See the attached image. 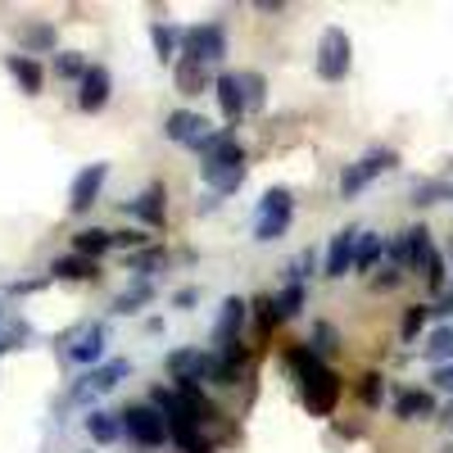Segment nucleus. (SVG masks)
<instances>
[{
    "instance_id": "1",
    "label": "nucleus",
    "mask_w": 453,
    "mask_h": 453,
    "mask_svg": "<svg viewBox=\"0 0 453 453\" xmlns=\"http://www.w3.org/2000/svg\"><path fill=\"white\" fill-rule=\"evenodd\" d=\"M196 155H204V164H200V177H204V186L213 196H236L241 191V181H245V145L236 141V127H222V132H213Z\"/></svg>"
},
{
    "instance_id": "2",
    "label": "nucleus",
    "mask_w": 453,
    "mask_h": 453,
    "mask_svg": "<svg viewBox=\"0 0 453 453\" xmlns=\"http://www.w3.org/2000/svg\"><path fill=\"white\" fill-rule=\"evenodd\" d=\"M290 372L299 376V390H304V408L313 412V418H331L335 412V403H340V395H345V381L309 349V345H295L290 349Z\"/></svg>"
},
{
    "instance_id": "3",
    "label": "nucleus",
    "mask_w": 453,
    "mask_h": 453,
    "mask_svg": "<svg viewBox=\"0 0 453 453\" xmlns=\"http://www.w3.org/2000/svg\"><path fill=\"white\" fill-rule=\"evenodd\" d=\"M119 422H123V435H127L132 444H141V449H159L164 440H173V435H168V418H164L155 403H132V408H123Z\"/></svg>"
},
{
    "instance_id": "4",
    "label": "nucleus",
    "mask_w": 453,
    "mask_h": 453,
    "mask_svg": "<svg viewBox=\"0 0 453 453\" xmlns=\"http://www.w3.org/2000/svg\"><path fill=\"white\" fill-rule=\"evenodd\" d=\"M290 218H295V196L286 186H273L268 196L258 200V222H254V241H281L290 232Z\"/></svg>"
},
{
    "instance_id": "5",
    "label": "nucleus",
    "mask_w": 453,
    "mask_h": 453,
    "mask_svg": "<svg viewBox=\"0 0 453 453\" xmlns=\"http://www.w3.org/2000/svg\"><path fill=\"white\" fill-rule=\"evenodd\" d=\"M354 68V42L345 27H326L318 42V78L322 82H345Z\"/></svg>"
},
{
    "instance_id": "6",
    "label": "nucleus",
    "mask_w": 453,
    "mask_h": 453,
    "mask_svg": "<svg viewBox=\"0 0 453 453\" xmlns=\"http://www.w3.org/2000/svg\"><path fill=\"white\" fill-rule=\"evenodd\" d=\"M395 164H399L395 150H381V145L367 150V155H363L358 164H345V173H340V196H345V200H349V196H358L367 181H376L381 173H390Z\"/></svg>"
},
{
    "instance_id": "7",
    "label": "nucleus",
    "mask_w": 453,
    "mask_h": 453,
    "mask_svg": "<svg viewBox=\"0 0 453 453\" xmlns=\"http://www.w3.org/2000/svg\"><path fill=\"white\" fill-rule=\"evenodd\" d=\"M168 376H173V390H200V381L213 376V354L204 349H173L164 358Z\"/></svg>"
},
{
    "instance_id": "8",
    "label": "nucleus",
    "mask_w": 453,
    "mask_h": 453,
    "mask_svg": "<svg viewBox=\"0 0 453 453\" xmlns=\"http://www.w3.org/2000/svg\"><path fill=\"white\" fill-rule=\"evenodd\" d=\"M181 55H191L200 64H222L226 55V27L222 23H200V27H186L181 32Z\"/></svg>"
},
{
    "instance_id": "9",
    "label": "nucleus",
    "mask_w": 453,
    "mask_h": 453,
    "mask_svg": "<svg viewBox=\"0 0 453 453\" xmlns=\"http://www.w3.org/2000/svg\"><path fill=\"white\" fill-rule=\"evenodd\" d=\"M358 226H345V232H335L331 245H326V263H322V277H345L354 268V258H358Z\"/></svg>"
},
{
    "instance_id": "10",
    "label": "nucleus",
    "mask_w": 453,
    "mask_h": 453,
    "mask_svg": "<svg viewBox=\"0 0 453 453\" xmlns=\"http://www.w3.org/2000/svg\"><path fill=\"white\" fill-rule=\"evenodd\" d=\"M164 136H168V141H177V145L200 150L213 132H209V123L200 119V113H191V109H173L168 119H164Z\"/></svg>"
},
{
    "instance_id": "11",
    "label": "nucleus",
    "mask_w": 453,
    "mask_h": 453,
    "mask_svg": "<svg viewBox=\"0 0 453 453\" xmlns=\"http://www.w3.org/2000/svg\"><path fill=\"white\" fill-rule=\"evenodd\" d=\"M104 177H109V164H91V168H82L78 177H73V186H68V209H73V213H87V209L100 200Z\"/></svg>"
},
{
    "instance_id": "12",
    "label": "nucleus",
    "mask_w": 453,
    "mask_h": 453,
    "mask_svg": "<svg viewBox=\"0 0 453 453\" xmlns=\"http://www.w3.org/2000/svg\"><path fill=\"white\" fill-rule=\"evenodd\" d=\"M245 313H250V304H245V299H226V304H222V318H218V326H213V354H222V349H236L241 345V326H245Z\"/></svg>"
},
{
    "instance_id": "13",
    "label": "nucleus",
    "mask_w": 453,
    "mask_h": 453,
    "mask_svg": "<svg viewBox=\"0 0 453 453\" xmlns=\"http://www.w3.org/2000/svg\"><path fill=\"white\" fill-rule=\"evenodd\" d=\"M213 91H218V104H222V119L236 127V123L245 119V109H250V96H245L241 73H222V78H213Z\"/></svg>"
},
{
    "instance_id": "14",
    "label": "nucleus",
    "mask_w": 453,
    "mask_h": 453,
    "mask_svg": "<svg viewBox=\"0 0 453 453\" xmlns=\"http://www.w3.org/2000/svg\"><path fill=\"white\" fill-rule=\"evenodd\" d=\"M109 91H113L109 68H104V64H91V73L78 82V109H82V113H100V109L109 104Z\"/></svg>"
},
{
    "instance_id": "15",
    "label": "nucleus",
    "mask_w": 453,
    "mask_h": 453,
    "mask_svg": "<svg viewBox=\"0 0 453 453\" xmlns=\"http://www.w3.org/2000/svg\"><path fill=\"white\" fill-rule=\"evenodd\" d=\"M123 209H127L132 218H141L145 226H164V218H168V191L155 181V186H145L136 200H127Z\"/></svg>"
},
{
    "instance_id": "16",
    "label": "nucleus",
    "mask_w": 453,
    "mask_h": 453,
    "mask_svg": "<svg viewBox=\"0 0 453 453\" xmlns=\"http://www.w3.org/2000/svg\"><path fill=\"white\" fill-rule=\"evenodd\" d=\"M127 372H132V363H127V358H113V363H104V367H91V372L82 376V386L73 390V399H87V395H104V390H113V386H119Z\"/></svg>"
},
{
    "instance_id": "17",
    "label": "nucleus",
    "mask_w": 453,
    "mask_h": 453,
    "mask_svg": "<svg viewBox=\"0 0 453 453\" xmlns=\"http://www.w3.org/2000/svg\"><path fill=\"white\" fill-rule=\"evenodd\" d=\"M5 68L14 73V82L27 91V96H42V87H46V68L36 64L32 55H23V50H14V55H5Z\"/></svg>"
},
{
    "instance_id": "18",
    "label": "nucleus",
    "mask_w": 453,
    "mask_h": 453,
    "mask_svg": "<svg viewBox=\"0 0 453 453\" xmlns=\"http://www.w3.org/2000/svg\"><path fill=\"white\" fill-rule=\"evenodd\" d=\"M173 82H177L181 96H200V91L209 87V64H200V59H191V55H181L177 68H173Z\"/></svg>"
},
{
    "instance_id": "19",
    "label": "nucleus",
    "mask_w": 453,
    "mask_h": 453,
    "mask_svg": "<svg viewBox=\"0 0 453 453\" xmlns=\"http://www.w3.org/2000/svg\"><path fill=\"white\" fill-rule=\"evenodd\" d=\"M50 273H55L59 281H96V277H100V263L87 258V254H64V258L50 263Z\"/></svg>"
},
{
    "instance_id": "20",
    "label": "nucleus",
    "mask_w": 453,
    "mask_h": 453,
    "mask_svg": "<svg viewBox=\"0 0 453 453\" xmlns=\"http://www.w3.org/2000/svg\"><path fill=\"white\" fill-rule=\"evenodd\" d=\"M68 358H73V363H82V367H96V363L104 358V326H100V322L87 326V331L78 335V345L68 349Z\"/></svg>"
},
{
    "instance_id": "21",
    "label": "nucleus",
    "mask_w": 453,
    "mask_h": 453,
    "mask_svg": "<svg viewBox=\"0 0 453 453\" xmlns=\"http://www.w3.org/2000/svg\"><path fill=\"white\" fill-rule=\"evenodd\" d=\"M431 412H435L431 390H399V399H395V418L418 422V418H431Z\"/></svg>"
},
{
    "instance_id": "22",
    "label": "nucleus",
    "mask_w": 453,
    "mask_h": 453,
    "mask_svg": "<svg viewBox=\"0 0 453 453\" xmlns=\"http://www.w3.org/2000/svg\"><path fill=\"white\" fill-rule=\"evenodd\" d=\"M87 435H91L96 444H113V440L123 435L119 412H100V408H91V412H87Z\"/></svg>"
},
{
    "instance_id": "23",
    "label": "nucleus",
    "mask_w": 453,
    "mask_h": 453,
    "mask_svg": "<svg viewBox=\"0 0 453 453\" xmlns=\"http://www.w3.org/2000/svg\"><path fill=\"white\" fill-rule=\"evenodd\" d=\"M19 42H23V55H46V50H55V27L50 23H27V27H19Z\"/></svg>"
},
{
    "instance_id": "24",
    "label": "nucleus",
    "mask_w": 453,
    "mask_h": 453,
    "mask_svg": "<svg viewBox=\"0 0 453 453\" xmlns=\"http://www.w3.org/2000/svg\"><path fill=\"white\" fill-rule=\"evenodd\" d=\"M104 250H113V232H104V226H82V232L73 236V254L100 258Z\"/></svg>"
},
{
    "instance_id": "25",
    "label": "nucleus",
    "mask_w": 453,
    "mask_h": 453,
    "mask_svg": "<svg viewBox=\"0 0 453 453\" xmlns=\"http://www.w3.org/2000/svg\"><path fill=\"white\" fill-rule=\"evenodd\" d=\"M381 254H390V241H386L381 232H363V236H358V258H354V268H358V273H372Z\"/></svg>"
},
{
    "instance_id": "26",
    "label": "nucleus",
    "mask_w": 453,
    "mask_h": 453,
    "mask_svg": "<svg viewBox=\"0 0 453 453\" xmlns=\"http://www.w3.org/2000/svg\"><path fill=\"white\" fill-rule=\"evenodd\" d=\"M426 358H431L435 367L453 363V326H435V331H431V340H426Z\"/></svg>"
},
{
    "instance_id": "27",
    "label": "nucleus",
    "mask_w": 453,
    "mask_h": 453,
    "mask_svg": "<svg viewBox=\"0 0 453 453\" xmlns=\"http://www.w3.org/2000/svg\"><path fill=\"white\" fill-rule=\"evenodd\" d=\"M177 36H181V32H177L173 23H155V27H150V42H155V55H159V59H181V55H177Z\"/></svg>"
},
{
    "instance_id": "28",
    "label": "nucleus",
    "mask_w": 453,
    "mask_h": 453,
    "mask_svg": "<svg viewBox=\"0 0 453 453\" xmlns=\"http://www.w3.org/2000/svg\"><path fill=\"white\" fill-rule=\"evenodd\" d=\"M150 299H155V286L141 277V281H132V290L119 295V304H113V309H119V313H136L141 304H150Z\"/></svg>"
},
{
    "instance_id": "29",
    "label": "nucleus",
    "mask_w": 453,
    "mask_h": 453,
    "mask_svg": "<svg viewBox=\"0 0 453 453\" xmlns=\"http://www.w3.org/2000/svg\"><path fill=\"white\" fill-rule=\"evenodd\" d=\"M55 73H59V78H68V82H82L87 73H91V64H87L82 55L64 50V55H55Z\"/></svg>"
},
{
    "instance_id": "30",
    "label": "nucleus",
    "mask_w": 453,
    "mask_h": 453,
    "mask_svg": "<svg viewBox=\"0 0 453 453\" xmlns=\"http://www.w3.org/2000/svg\"><path fill=\"white\" fill-rule=\"evenodd\" d=\"M304 304H309V290H304V286H286V290L277 295V309H281V318L304 313Z\"/></svg>"
},
{
    "instance_id": "31",
    "label": "nucleus",
    "mask_w": 453,
    "mask_h": 453,
    "mask_svg": "<svg viewBox=\"0 0 453 453\" xmlns=\"http://www.w3.org/2000/svg\"><path fill=\"white\" fill-rule=\"evenodd\" d=\"M426 313H431L426 304H412V309L403 313V326H399V335H403V340H418V331L426 326Z\"/></svg>"
},
{
    "instance_id": "32",
    "label": "nucleus",
    "mask_w": 453,
    "mask_h": 453,
    "mask_svg": "<svg viewBox=\"0 0 453 453\" xmlns=\"http://www.w3.org/2000/svg\"><path fill=\"white\" fill-rule=\"evenodd\" d=\"M335 345H340V340H335V331H331L326 322H318V326H313V345H309V349H313V354L322 358V354H331Z\"/></svg>"
},
{
    "instance_id": "33",
    "label": "nucleus",
    "mask_w": 453,
    "mask_h": 453,
    "mask_svg": "<svg viewBox=\"0 0 453 453\" xmlns=\"http://www.w3.org/2000/svg\"><path fill=\"white\" fill-rule=\"evenodd\" d=\"M358 395H363V403H367V408H376V403H381V395H386V381H381V376H376V372H367V376H363V390H358Z\"/></svg>"
},
{
    "instance_id": "34",
    "label": "nucleus",
    "mask_w": 453,
    "mask_h": 453,
    "mask_svg": "<svg viewBox=\"0 0 453 453\" xmlns=\"http://www.w3.org/2000/svg\"><path fill=\"white\" fill-rule=\"evenodd\" d=\"M241 82H245L250 109H263V100H268V91H263V78H258V73H241Z\"/></svg>"
},
{
    "instance_id": "35",
    "label": "nucleus",
    "mask_w": 453,
    "mask_h": 453,
    "mask_svg": "<svg viewBox=\"0 0 453 453\" xmlns=\"http://www.w3.org/2000/svg\"><path fill=\"white\" fill-rule=\"evenodd\" d=\"M254 309H258V326H263V331L281 322V309H277V299H268V295H263V299H258Z\"/></svg>"
},
{
    "instance_id": "36",
    "label": "nucleus",
    "mask_w": 453,
    "mask_h": 453,
    "mask_svg": "<svg viewBox=\"0 0 453 453\" xmlns=\"http://www.w3.org/2000/svg\"><path fill=\"white\" fill-rule=\"evenodd\" d=\"M422 277H426V286H431V290H440V286H444V258H440V250H435V254L426 258Z\"/></svg>"
},
{
    "instance_id": "37",
    "label": "nucleus",
    "mask_w": 453,
    "mask_h": 453,
    "mask_svg": "<svg viewBox=\"0 0 453 453\" xmlns=\"http://www.w3.org/2000/svg\"><path fill=\"white\" fill-rule=\"evenodd\" d=\"M145 232H136V226H132V232H113V245H119V250H145Z\"/></svg>"
},
{
    "instance_id": "38",
    "label": "nucleus",
    "mask_w": 453,
    "mask_h": 453,
    "mask_svg": "<svg viewBox=\"0 0 453 453\" xmlns=\"http://www.w3.org/2000/svg\"><path fill=\"white\" fill-rule=\"evenodd\" d=\"M440 196H453L449 186H418V191H412V204H435Z\"/></svg>"
},
{
    "instance_id": "39",
    "label": "nucleus",
    "mask_w": 453,
    "mask_h": 453,
    "mask_svg": "<svg viewBox=\"0 0 453 453\" xmlns=\"http://www.w3.org/2000/svg\"><path fill=\"white\" fill-rule=\"evenodd\" d=\"M399 277H403V268H395V263H390V268H381V273L372 277V286L376 290H390V286H399Z\"/></svg>"
},
{
    "instance_id": "40",
    "label": "nucleus",
    "mask_w": 453,
    "mask_h": 453,
    "mask_svg": "<svg viewBox=\"0 0 453 453\" xmlns=\"http://www.w3.org/2000/svg\"><path fill=\"white\" fill-rule=\"evenodd\" d=\"M431 386H435V390H444V395H453V363H444V367H435V372H431Z\"/></svg>"
},
{
    "instance_id": "41",
    "label": "nucleus",
    "mask_w": 453,
    "mask_h": 453,
    "mask_svg": "<svg viewBox=\"0 0 453 453\" xmlns=\"http://www.w3.org/2000/svg\"><path fill=\"white\" fill-rule=\"evenodd\" d=\"M196 299H200V290H196V286H181V290L173 295V304H177V309H191Z\"/></svg>"
},
{
    "instance_id": "42",
    "label": "nucleus",
    "mask_w": 453,
    "mask_h": 453,
    "mask_svg": "<svg viewBox=\"0 0 453 453\" xmlns=\"http://www.w3.org/2000/svg\"><path fill=\"white\" fill-rule=\"evenodd\" d=\"M440 422H444V426H453V403H449V408L440 412Z\"/></svg>"
},
{
    "instance_id": "43",
    "label": "nucleus",
    "mask_w": 453,
    "mask_h": 453,
    "mask_svg": "<svg viewBox=\"0 0 453 453\" xmlns=\"http://www.w3.org/2000/svg\"><path fill=\"white\" fill-rule=\"evenodd\" d=\"M191 453H213V444H209V440H200V444H196Z\"/></svg>"
}]
</instances>
